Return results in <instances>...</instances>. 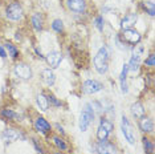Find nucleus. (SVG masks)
<instances>
[{"label": "nucleus", "mask_w": 155, "mask_h": 154, "mask_svg": "<svg viewBox=\"0 0 155 154\" xmlns=\"http://www.w3.org/2000/svg\"><path fill=\"white\" fill-rule=\"evenodd\" d=\"M94 68L98 73L104 75V73L107 72L109 68V53L107 49L105 47H102L98 49L97 55L94 56Z\"/></svg>", "instance_id": "1"}, {"label": "nucleus", "mask_w": 155, "mask_h": 154, "mask_svg": "<svg viewBox=\"0 0 155 154\" xmlns=\"http://www.w3.org/2000/svg\"><path fill=\"white\" fill-rule=\"evenodd\" d=\"M94 120V110L91 108L90 104H85L84 106V110L81 113V117H80V130L81 132H85L89 125L91 124V121Z\"/></svg>", "instance_id": "2"}, {"label": "nucleus", "mask_w": 155, "mask_h": 154, "mask_svg": "<svg viewBox=\"0 0 155 154\" xmlns=\"http://www.w3.org/2000/svg\"><path fill=\"white\" fill-rule=\"evenodd\" d=\"M5 12H7V17H8L9 20H13V22L20 20L24 15L21 5H20V3H17V2H12L11 4L7 7Z\"/></svg>", "instance_id": "3"}, {"label": "nucleus", "mask_w": 155, "mask_h": 154, "mask_svg": "<svg viewBox=\"0 0 155 154\" xmlns=\"http://www.w3.org/2000/svg\"><path fill=\"white\" fill-rule=\"evenodd\" d=\"M111 130H113V124H111L110 121L102 118L101 124H100V128H98V130H97V138H98V141H100V142L107 141V137H109V134L111 133Z\"/></svg>", "instance_id": "4"}, {"label": "nucleus", "mask_w": 155, "mask_h": 154, "mask_svg": "<svg viewBox=\"0 0 155 154\" xmlns=\"http://www.w3.org/2000/svg\"><path fill=\"white\" fill-rule=\"evenodd\" d=\"M15 75L21 80H31L32 79V69L28 64H24V62H20V64L15 65V69H13Z\"/></svg>", "instance_id": "5"}, {"label": "nucleus", "mask_w": 155, "mask_h": 154, "mask_svg": "<svg viewBox=\"0 0 155 154\" xmlns=\"http://www.w3.org/2000/svg\"><path fill=\"white\" fill-rule=\"evenodd\" d=\"M121 128H122V133H123V136H125V138L127 139V142L130 145H134V143H135V136H134L133 128H131V125H130L129 120L125 117V116L122 117Z\"/></svg>", "instance_id": "6"}, {"label": "nucleus", "mask_w": 155, "mask_h": 154, "mask_svg": "<svg viewBox=\"0 0 155 154\" xmlns=\"http://www.w3.org/2000/svg\"><path fill=\"white\" fill-rule=\"evenodd\" d=\"M66 7L74 13H84L86 9L85 0H66Z\"/></svg>", "instance_id": "7"}, {"label": "nucleus", "mask_w": 155, "mask_h": 154, "mask_svg": "<svg viewBox=\"0 0 155 154\" xmlns=\"http://www.w3.org/2000/svg\"><path fill=\"white\" fill-rule=\"evenodd\" d=\"M82 89L87 94H94V93H98L102 89V84L100 81H96V80H86L84 82Z\"/></svg>", "instance_id": "8"}, {"label": "nucleus", "mask_w": 155, "mask_h": 154, "mask_svg": "<svg viewBox=\"0 0 155 154\" xmlns=\"http://www.w3.org/2000/svg\"><path fill=\"white\" fill-rule=\"evenodd\" d=\"M123 40L126 41V43H129V44H133V45H135V44H138L139 41H140V35L138 31H135V29H125V33H123Z\"/></svg>", "instance_id": "9"}, {"label": "nucleus", "mask_w": 155, "mask_h": 154, "mask_svg": "<svg viewBox=\"0 0 155 154\" xmlns=\"http://www.w3.org/2000/svg\"><path fill=\"white\" fill-rule=\"evenodd\" d=\"M47 61H48V64L51 68H53V69L58 68V65L61 64V61H62V55L57 51H53L47 56Z\"/></svg>", "instance_id": "10"}, {"label": "nucleus", "mask_w": 155, "mask_h": 154, "mask_svg": "<svg viewBox=\"0 0 155 154\" xmlns=\"http://www.w3.org/2000/svg\"><path fill=\"white\" fill-rule=\"evenodd\" d=\"M20 137H21V134L17 130H15V129H5V130L2 133V138H3V141H5V142H15Z\"/></svg>", "instance_id": "11"}, {"label": "nucleus", "mask_w": 155, "mask_h": 154, "mask_svg": "<svg viewBox=\"0 0 155 154\" xmlns=\"http://www.w3.org/2000/svg\"><path fill=\"white\" fill-rule=\"evenodd\" d=\"M97 152L98 154H117V150L115 148L109 143L107 141H102L97 145Z\"/></svg>", "instance_id": "12"}, {"label": "nucleus", "mask_w": 155, "mask_h": 154, "mask_svg": "<svg viewBox=\"0 0 155 154\" xmlns=\"http://www.w3.org/2000/svg\"><path fill=\"white\" fill-rule=\"evenodd\" d=\"M135 23H137V15L135 13H127V15L122 19L121 27H122L123 31L125 29H131Z\"/></svg>", "instance_id": "13"}, {"label": "nucleus", "mask_w": 155, "mask_h": 154, "mask_svg": "<svg viewBox=\"0 0 155 154\" xmlns=\"http://www.w3.org/2000/svg\"><path fill=\"white\" fill-rule=\"evenodd\" d=\"M35 128H36V130L40 132V133H48L51 130V125H49L48 121L44 120L43 117H38L36 120V122H35Z\"/></svg>", "instance_id": "14"}, {"label": "nucleus", "mask_w": 155, "mask_h": 154, "mask_svg": "<svg viewBox=\"0 0 155 154\" xmlns=\"http://www.w3.org/2000/svg\"><path fill=\"white\" fill-rule=\"evenodd\" d=\"M139 128H140V130L142 132H146V133L153 132V129H154L153 121H151L149 117H144L143 116V117L139 118Z\"/></svg>", "instance_id": "15"}, {"label": "nucleus", "mask_w": 155, "mask_h": 154, "mask_svg": "<svg viewBox=\"0 0 155 154\" xmlns=\"http://www.w3.org/2000/svg\"><path fill=\"white\" fill-rule=\"evenodd\" d=\"M41 79H43V81L49 86L53 85L54 81H56V76L51 69H44V71L41 72Z\"/></svg>", "instance_id": "16"}, {"label": "nucleus", "mask_w": 155, "mask_h": 154, "mask_svg": "<svg viewBox=\"0 0 155 154\" xmlns=\"http://www.w3.org/2000/svg\"><path fill=\"white\" fill-rule=\"evenodd\" d=\"M127 71H129V66L127 64L123 65V69H122V73H121V77H119V82H121V90L122 93H127V84H126V76H127Z\"/></svg>", "instance_id": "17"}, {"label": "nucleus", "mask_w": 155, "mask_h": 154, "mask_svg": "<svg viewBox=\"0 0 155 154\" xmlns=\"http://www.w3.org/2000/svg\"><path fill=\"white\" fill-rule=\"evenodd\" d=\"M131 113H133L134 117L139 120L140 117H143V116H144V108H143V105L140 104V102L133 104L131 105Z\"/></svg>", "instance_id": "18"}, {"label": "nucleus", "mask_w": 155, "mask_h": 154, "mask_svg": "<svg viewBox=\"0 0 155 154\" xmlns=\"http://www.w3.org/2000/svg\"><path fill=\"white\" fill-rule=\"evenodd\" d=\"M139 61H140V55H139V52H137V53L133 55L131 60H130V64H127L129 71H137L139 66Z\"/></svg>", "instance_id": "19"}, {"label": "nucleus", "mask_w": 155, "mask_h": 154, "mask_svg": "<svg viewBox=\"0 0 155 154\" xmlns=\"http://www.w3.org/2000/svg\"><path fill=\"white\" fill-rule=\"evenodd\" d=\"M37 105L43 112H47L49 108V100L48 97H45L44 94H38L37 96Z\"/></svg>", "instance_id": "20"}, {"label": "nucleus", "mask_w": 155, "mask_h": 154, "mask_svg": "<svg viewBox=\"0 0 155 154\" xmlns=\"http://www.w3.org/2000/svg\"><path fill=\"white\" fill-rule=\"evenodd\" d=\"M32 24H33V28L36 31H41V29H43V17H41L40 13H33Z\"/></svg>", "instance_id": "21"}, {"label": "nucleus", "mask_w": 155, "mask_h": 154, "mask_svg": "<svg viewBox=\"0 0 155 154\" xmlns=\"http://www.w3.org/2000/svg\"><path fill=\"white\" fill-rule=\"evenodd\" d=\"M5 48H7V51H8V53H9V56H11L12 59H16V57H17V55H19V51L16 49L15 45L7 43V44H5Z\"/></svg>", "instance_id": "22"}, {"label": "nucleus", "mask_w": 155, "mask_h": 154, "mask_svg": "<svg viewBox=\"0 0 155 154\" xmlns=\"http://www.w3.org/2000/svg\"><path fill=\"white\" fill-rule=\"evenodd\" d=\"M143 146H144V150H146L147 154H153V153H154V145L151 143L150 139L144 138V139H143Z\"/></svg>", "instance_id": "23"}, {"label": "nucleus", "mask_w": 155, "mask_h": 154, "mask_svg": "<svg viewBox=\"0 0 155 154\" xmlns=\"http://www.w3.org/2000/svg\"><path fill=\"white\" fill-rule=\"evenodd\" d=\"M52 28L56 31V32H62L64 31V23L61 22V20L56 19L53 23H52Z\"/></svg>", "instance_id": "24"}, {"label": "nucleus", "mask_w": 155, "mask_h": 154, "mask_svg": "<svg viewBox=\"0 0 155 154\" xmlns=\"http://www.w3.org/2000/svg\"><path fill=\"white\" fill-rule=\"evenodd\" d=\"M53 141H54V143H56V146H57L58 149H61V150H66V148H68V146H66V143L62 141L61 138L60 137H53Z\"/></svg>", "instance_id": "25"}, {"label": "nucleus", "mask_w": 155, "mask_h": 154, "mask_svg": "<svg viewBox=\"0 0 155 154\" xmlns=\"http://www.w3.org/2000/svg\"><path fill=\"white\" fill-rule=\"evenodd\" d=\"M2 114L4 116L5 118H9V120H13V118H16L17 117V114L15 113V112H12V110H7V109H4V110H2Z\"/></svg>", "instance_id": "26"}, {"label": "nucleus", "mask_w": 155, "mask_h": 154, "mask_svg": "<svg viewBox=\"0 0 155 154\" xmlns=\"http://www.w3.org/2000/svg\"><path fill=\"white\" fill-rule=\"evenodd\" d=\"M146 65H149V66H154L155 65V57H154V55H150L149 56V59L146 60Z\"/></svg>", "instance_id": "27"}, {"label": "nucleus", "mask_w": 155, "mask_h": 154, "mask_svg": "<svg viewBox=\"0 0 155 154\" xmlns=\"http://www.w3.org/2000/svg\"><path fill=\"white\" fill-rule=\"evenodd\" d=\"M96 25H97V28L100 31L104 29V25H102V17H97L96 19Z\"/></svg>", "instance_id": "28"}, {"label": "nucleus", "mask_w": 155, "mask_h": 154, "mask_svg": "<svg viewBox=\"0 0 155 154\" xmlns=\"http://www.w3.org/2000/svg\"><path fill=\"white\" fill-rule=\"evenodd\" d=\"M48 100H51V102H53V105H56V106H60V105H61V102L56 100V97H54V96H49V97H48Z\"/></svg>", "instance_id": "29"}, {"label": "nucleus", "mask_w": 155, "mask_h": 154, "mask_svg": "<svg viewBox=\"0 0 155 154\" xmlns=\"http://www.w3.org/2000/svg\"><path fill=\"white\" fill-rule=\"evenodd\" d=\"M0 56H2L3 59L7 56V53H5V51H4V48H3V47H0Z\"/></svg>", "instance_id": "30"}, {"label": "nucleus", "mask_w": 155, "mask_h": 154, "mask_svg": "<svg viewBox=\"0 0 155 154\" xmlns=\"http://www.w3.org/2000/svg\"><path fill=\"white\" fill-rule=\"evenodd\" d=\"M56 128L58 129V132H61V133H64V129H62L61 126H60V125H56Z\"/></svg>", "instance_id": "31"}, {"label": "nucleus", "mask_w": 155, "mask_h": 154, "mask_svg": "<svg viewBox=\"0 0 155 154\" xmlns=\"http://www.w3.org/2000/svg\"><path fill=\"white\" fill-rule=\"evenodd\" d=\"M56 154H61V153H56Z\"/></svg>", "instance_id": "32"}]
</instances>
